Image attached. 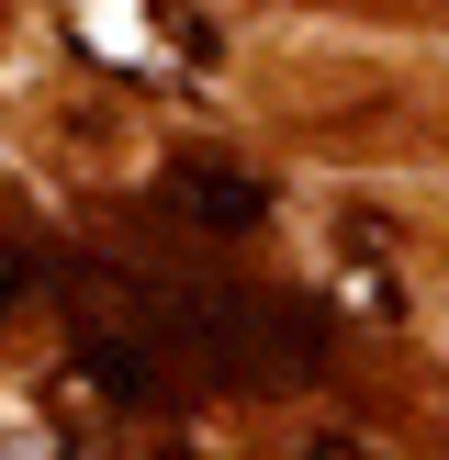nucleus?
I'll return each instance as SVG.
<instances>
[{"label":"nucleus","instance_id":"f257e3e1","mask_svg":"<svg viewBox=\"0 0 449 460\" xmlns=\"http://www.w3.org/2000/svg\"><path fill=\"white\" fill-rule=\"evenodd\" d=\"M169 191H180V214L202 236H259L269 225V180H247V169H180Z\"/></svg>","mask_w":449,"mask_h":460},{"label":"nucleus","instance_id":"f03ea898","mask_svg":"<svg viewBox=\"0 0 449 460\" xmlns=\"http://www.w3.org/2000/svg\"><path fill=\"white\" fill-rule=\"evenodd\" d=\"M22 292H34V259H22V247H12V236H0V314H12V304H22Z\"/></svg>","mask_w":449,"mask_h":460},{"label":"nucleus","instance_id":"7ed1b4c3","mask_svg":"<svg viewBox=\"0 0 449 460\" xmlns=\"http://www.w3.org/2000/svg\"><path fill=\"white\" fill-rule=\"evenodd\" d=\"M304 460H382V449H359V438H314Z\"/></svg>","mask_w":449,"mask_h":460}]
</instances>
